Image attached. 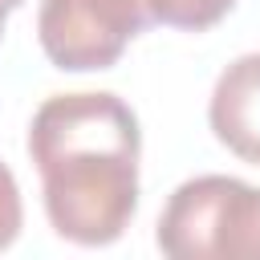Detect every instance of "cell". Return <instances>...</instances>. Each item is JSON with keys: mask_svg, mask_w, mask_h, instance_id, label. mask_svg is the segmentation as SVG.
<instances>
[{"mask_svg": "<svg viewBox=\"0 0 260 260\" xmlns=\"http://www.w3.org/2000/svg\"><path fill=\"white\" fill-rule=\"evenodd\" d=\"M142 130L118 93H53L28 126V158L53 232L81 248L114 244L138 211Z\"/></svg>", "mask_w": 260, "mask_h": 260, "instance_id": "1", "label": "cell"}, {"mask_svg": "<svg viewBox=\"0 0 260 260\" xmlns=\"http://www.w3.org/2000/svg\"><path fill=\"white\" fill-rule=\"evenodd\" d=\"M154 240L171 260H260V191L228 175L187 179L167 199Z\"/></svg>", "mask_w": 260, "mask_h": 260, "instance_id": "2", "label": "cell"}, {"mask_svg": "<svg viewBox=\"0 0 260 260\" xmlns=\"http://www.w3.org/2000/svg\"><path fill=\"white\" fill-rule=\"evenodd\" d=\"M154 24L150 0H41L37 37L45 57L65 73L118 65L126 45Z\"/></svg>", "mask_w": 260, "mask_h": 260, "instance_id": "3", "label": "cell"}, {"mask_svg": "<svg viewBox=\"0 0 260 260\" xmlns=\"http://www.w3.org/2000/svg\"><path fill=\"white\" fill-rule=\"evenodd\" d=\"M207 122L236 158L260 167V53L236 57L215 77Z\"/></svg>", "mask_w": 260, "mask_h": 260, "instance_id": "4", "label": "cell"}, {"mask_svg": "<svg viewBox=\"0 0 260 260\" xmlns=\"http://www.w3.org/2000/svg\"><path fill=\"white\" fill-rule=\"evenodd\" d=\"M150 8L158 24H171L183 32H207L236 8V0H150Z\"/></svg>", "mask_w": 260, "mask_h": 260, "instance_id": "5", "label": "cell"}, {"mask_svg": "<svg viewBox=\"0 0 260 260\" xmlns=\"http://www.w3.org/2000/svg\"><path fill=\"white\" fill-rule=\"evenodd\" d=\"M24 223V207H20V187L12 179V171L0 162V252L12 248V240L20 236Z\"/></svg>", "mask_w": 260, "mask_h": 260, "instance_id": "6", "label": "cell"}, {"mask_svg": "<svg viewBox=\"0 0 260 260\" xmlns=\"http://www.w3.org/2000/svg\"><path fill=\"white\" fill-rule=\"evenodd\" d=\"M20 4H24V0H0V8H8V12H12V8H20Z\"/></svg>", "mask_w": 260, "mask_h": 260, "instance_id": "7", "label": "cell"}, {"mask_svg": "<svg viewBox=\"0 0 260 260\" xmlns=\"http://www.w3.org/2000/svg\"><path fill=\"white\" fill-rule=\"evenodd\" d=\"M4 16H8V8H0V32H4Z\"/></svg>", "mask_w": 260, "mask_h": 260, "instance_id": "8", "label": "cell"}]
</instances>
